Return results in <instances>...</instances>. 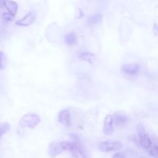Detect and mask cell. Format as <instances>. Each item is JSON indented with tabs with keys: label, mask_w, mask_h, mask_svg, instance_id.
Instances as JSON below:
<instances>
[{
	"label": "cell",
	"mask_w": 158,
	"mask_h": 158,
	"mask_svg": "<svg viewBox=\"0 0 158 158\" xmlns=\"http://www.w3.org/2000/svg\"><path fill=\"white\" fill-rule=\"evenodd\" d=\"M78 154L81 156V158H91L90 154L89 153L88 150H86L85 148H83V146H81L78 144Z\"/></svg>",
	"instance_id": "16"
},
{
	"label": "cell",
	"mask_w": 158,
	"mask_h": 158,
	"mask_svg": "<svg viewBox=\"0 0 158 158\" xmlns=\"http://www.w3.org/2000/svg\"><path fill=\"white\" fill-rule=\"evenodd\" d=\"M76 35L73 32H70L65 36V42L69 45L74 44L76 42Z\"/></svg>",
	"instance_id": "13"
},
{
	"label": "cell",
	"mask_w": 158,
	"mask_h": 158,
	"mask_svg": "<svg viewBox=\"0 0 158 158\" xmlns=\"http://www.w3.org/2000/svg\"><path fill=\"white\" fill-rule=\"evenodd\" d=\"M2 19H3L4 20L7 21V22H9V21H12V20H13V19H14V17H13L12 15H11L10 14L7 13V12L4 13V14H2Z\"/></svg>",
	"instance_id": "20"
},
{
	"label": "cell",
	"mask_w": 158,
	"mask_h": 158,
	"mask_svg": "<svg viewBox=\"0 0 158 158\" xmlns=\"http://www.w3.org/2000/svg\"><path fill=\"white\" fill-rule=\"evenodd\" d=\"M35 19V14L33 11L29 12L22 19L17 20L15 24L20 26H28L31 24Z\"/></svg>",
	"instance_id": "7"
},
{
	"label": "cell",
	"mask_w": 158,
	"mask_h": 158,
	"mask_svg": "<svg viewBox=\"0 0 158 158\" xmlns=\"http://www.w3.org/2000/svg\"><path fill=\"white\" fill-rule=\"evenodd\" d=\"M4 7V1L0 0V8H3Z\"/></svg>",
	"instance_id": "22"
},
{
	"label": "cell",
	"mask_w": 158,
	"mask_h": 158,
	"mask_svg": "<svg viewBox=\"0 0 158 158\" xmlns=\"http://www.w3.org/2000/svg\"><path fill=\"white\" fill-rule=\"evenodd\" d=\"M40 122V117L36 114L28 113L23 115L19 121L21 127L34 128Z\"/></svg>",
	"instance_id": "1"
},
{
	"label": "cell",
	"mask_w": 158,
	"mask_h": 158,
	"mask_svg": "<svg viewBox=\"0 0 158 158\" xmlns=\"http://www.w3.org/2000/svg\"><path fill=\"white\" fill-rule=\"evenodd\" d=\"M10 129V125L7 122L0 123V138L7 133Z\"/></svg>",
	"instance_id": "15"
},
{
	"label": "cell",
	"mask_w": 158,
	"mask_h": 158,
	"mask_svg": "<svg viewBox=\"0 0 158 158\" xmlns=\"http://www.w3.org/2000/svg\"><path fill=\"white\" fill-rule=\"evenodd\" d=\"M137 131H138V133L139 136H140L142 135H143L145 133H146L144 127L141 124H140V123L137 125Z\"/></svg>",
	"instance_id": "19"
},
{
	"label": "cell",
	"mask_w": 158,
	"mask_h": 158,
	"mask_svg": "<svg viewBox=\"0 0 158 158\" xmlns=\"http://www.w3.org/2000/svg\"><path fill=\"white\" fill-rule=\"evenodd\" d=\"M149 155L154 157V158H157L158 156V148L157 144H154L153 147H152L149 150Z\"/></svg>",
	"instance_id": "18"
},
{
	"label": "cell",
	"mask_w": 158,
	"mask_h": 158,
	"mask_svg": "<svg viewBox=\"0 0 158 158\" xmlns=\"http://www.w3.org/2000/svg\"><path fill=\"white\" fill-rule=\"evenodd\" d=\"M112 158H126V156L122 152H117L112 156Z\"/></svg>",
	"instance_id": "21"
},
{
	"label": "cell",
	"mask_w": 158,
	"mask_h": 158,
	"mask_svg": "<svg viewBox=\"0 0 158 158\" xmlns=\"http://www.w3.org/2000/svg\"><path fill=\"white\" fill-rule=\"evenodd\" d=\"M48 154L51 158H55L63 151L60 146V143L52 142L48 146Z\"/></svg>",
	"instance_id": "8"
},
{
	"label": "cell",
	"mask_w": 158,
	"mask_h": 158,
	"mask_svg": "<svg viewBox=\"0 0 158 158\" xmlns=\"http://www.w3.org/2000/svg\"><path fill=\"white\" fill-rule=\"evenodd\" d=\"M60 146L62 151H70L72 158H78V146L77 143L64 141L60 143Z\"/></svg>",
	"instance_id": "3"
},
{
	"label": "cell",
	"mask_w": 158,
	"mask_h": 158,
	"mask_svg": "<svg viewBox=\"0 0 158 158\" xmlns=\"http://www.w3.org/2000/svg\"><path fill=\"white\" fill-rule=\"evenodd\" d=\"M123 144L118 141H106L101 142L98 146V149L102 152H109L118 151L123 148Z\"/></svg>",
	"instance_id": "2"
},
{
	"label": "cell",
	"mask_w": 158,
	"mask_h": 158,
	"mask_svg": "<svg viewBox=\"0 0 158 158\" xmlns=\"http://www.w3.org/2000/svg\"><path fill=\"white\" fill-rule=\"evenodd\" d=\"M140 69V65L136 62H131L124 64L122 66V70L123 73L129 75H134L138 73Z\"/></svg>",
	"instance_id": "5"
},
{
	"label": "cell",
	"mask_w": 158,
	"mask_h": 158,
	"mask_svg": "<svg viewBox=\"0 0 158 158\" xmlns=\"http://www.w3.org/2000/svg\"><path fill=\"white\" fill-rule=\"evenodd\" d=\"M80 57L82 59L84 60L87 61L90 64H93L94 61L96 59V55L93 53L89 52H82L80 55Z\"/></svg>",
	"instance_id": "11"
},
{
	"label": "cell",
	"mask_w": 158,
	"mask_h": 158,
	"mask_svg": "<svg viewBox=\"0 0 158 158\" xmlns=\"http://www.w3.org/2000/svg\"><path fill=\"white\" fill-rule=\"evenodd\" d=\"M6 64V56L4 52L0 51V70H3Z\"/></svg>",
	"instance_id": "17"
},
{
	"label": "cell",
	"mask_w": 158,
	"mask_h": 158,
	"mask_svg": "<svg viewBox=\"0 0 158 158\" xmlns=\"http://www.w3.org/2000/svg\"><path fill=\"white\" fill-rule=\"evenodd\" d=\"M101 19H102L101 14H96L91 15L88 18V23H89L91 25H94V24L98 23L99 21L101 20Z\"/></svg>",
	"instance_id": "14"
},
{
	"label": "cell",
	"mask_w": 158,
	"mask_h": 158,
	"mask_svg": "<svg viewBox=\"0 0 158 158\" xmlns=\"http://www.w3.org/2000/svg\"><path fill=\"white\" fill-rule=\"evenodd\" d=\"M4 7L8 10V13L14 17L17 12V4L12 1H4Z\"/></svg>",
	"instance_id": "9"
},
{
	"label": "cell",
	"mask_w": 158,
	"mask_h": 158,
	"mask_svg": "<svg viewBox=\"0 0 158 158\" xmlns=\"http://www.w3.org/2000/svg\"><path fill=\"white\" fill-rule=\"evenodd\" d=\"M139 141L141 146L147 150H149L152 146V140L146 133L139 136Z\"/></svg>",
	"instance_id": "10"
},
{
	"label": "cell",
	"mask_w": 158,
	"mask_h": 158,
	"mask_svg": "<svg viewBox=\"0 0 158 158\" xmlns=\"http://www.w3.org/2000/svg\"><path fill=\"white\" fill-rule=\"evenodd\" d=\"M58 122L64 127H68L71 125V115L67 109L61 110L58 114Z\"/></svg>",
	"instance_id": "4"
},
{
	"label": "cell",
	"mask_w": 158,
	"mask_h": 158,
	"mask_svg": "<svg viewBox=\"0 0 158 158\" xmlns=\"http://www.w3.org/2000/svg\"><path fill=\"white\" fill-rule=\"evenodd\" d=\"M127 121V118L122 114H118L115 116V118H114V122H115L116 125L117 127H122L123 126Z\"/></svg>",
	"instance_id": "12"
},
{
	"label": "cell",
	"mask_w": 158,
	"mask_h": 158,
	"mask_svg": "<svg viewBox=\"0 0 158 158\" xmlns=\"http://www.w3.org/2000/svg\"><path fill=\"white\" fill-rule=\"evenodd\" d=\"M114 118L111 115H107L103 123V132L105 135H110L114 131Z\"/></svg>",
	"instance_id": "6"
}]
</instances>
